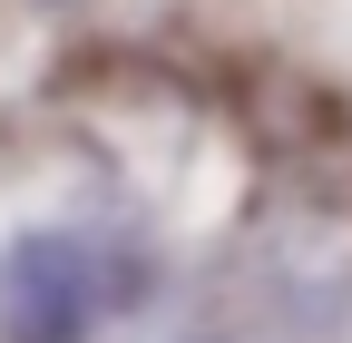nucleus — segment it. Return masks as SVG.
Listing matches in <instances>:
<instances>
[{
	"label": "nucleus",
	"mask_w": 352,
	"mask_h": 343,
	"mask_svg": "<svg viewBox=\"0 0 352 343\" xmlns=\"http://www.w3.org/2000/svg\"><path fill=\"white\" fill-rule=\"evenodd\" d=\"M0 324H10V343H88V324H98V294H88V255L39 236L10 255V304H0Z\"/></svg>",
	"instance_id": "f257e3e1"
}]
</instances>
